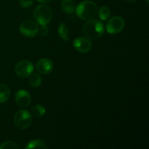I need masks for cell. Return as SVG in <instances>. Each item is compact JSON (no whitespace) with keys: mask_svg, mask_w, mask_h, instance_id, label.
Listing matches in <instances>:
<instances>
[{"mask_svg":"<svg viewBox=\"0 0 149 149\" xmlns=\"http://www.w3.org/2000/svg\"><path fill=\"white\" fill-rule=\"evenodd\" d=\"M76 10L77 15L82 20H91L97 14V4L92 1H83L78 4Z\"/></svg>","mask_w":149,"mask_h":149,"instance_id":"obj_1","label":"cell"},{"mask_svg":"<svg viewBox=\"0 0 149 149\" xmlns=\"http://www.w3.org/2000/svg\"><path fill=\"white\" fill-rule=\"evenodd\" d=\"M83 33L89 39H97L104 33V26L97 20H88L83 26Z\"/></svg>","mask_w":149,"mask_h":149,"instance_id":"obj_2","label":"cell"},{"mask_svg":"<svg viewBox=\"0 0 149 149\" xmlns=\"http://www.w3.org/2000/svg\"><path fill=\"white\" fill-rule=\"evenodd\" d=\"M52 13L50 7L45 4H39L33 11V17L40 26L47 25L52 20Z\"/></svg>","mask_w":149,"mask_h":149,"instance_id":"obj_3","label":"cell"},{"mask_svg":"<svg viewBox=\"0 0 149 149\" xmlns=\"http://www.w3.org/2000/svg\"><path fill=\"white\" fill-rule=\"evenodd\" d=\"M32 122V115L26 110H20L14 116V124L20 130L29 127Z\"/></svg>","mask_w":149,"mask_h":149,"instance_id":"obj_4","label":"cell"},{"mask_svg":"<svg viewBox=\"0 0 149 149\" xmlns=\"http://www.w3.org/2000/svg\"><path fill=\"white\" fill-rule=\"evenodd\" d=\"M33 63L27 60H23L19 61L15 67V74L20 78L29 77L33 73L34 69Z\"/></svg>","mask_w":149,"mask_h":149,"instance_id":"obj_5","label":"cell"},{"mask_svg":"<svg viewBox=\"0 0 149 149\" xmlns=\"http://www.w3.org/2000/svg\"><path fill=\"white\" fill-rule=\"evenodd\" d=\"M125 22L120 16H113L106 23V31L111 34H116L122 31L125 28Z\"/></svg>","mask_w":149,"mask_h":149,"instance_id":"obj_6","label":"cell"},{"mask_svg":"<svg viewBox=\"0 0 149 149\" xmlns=\"http://www.w3.org/2000/svg\"><path fill=\"white\" fill-rule=\"evenodd\" d=\"M20 33L27 37H33L39 31L38 25L32 20H25L20 25Z\"/></svg>","mask_w":149,"mask_h":149,"instance_id":"obj_7","label":"cell"},{"mask_svg":"<svg viewBox=\"0 0 149 149\" xmlns=\"http://www.w3.org/2000/svg\"><path fill=\"white\" fill-rule=\"evenodd\" d=\"M15 102L20 108H26L30 105L31 97L26 90H19L15 94Z\"/></svg>","mask_w":149,"mask_h":149,"instance_id":"obj_8","label":"cell"},{"mask_svg":"<svg viewBox=\"0 0 149 149\" xmlns=\"http://www.w3.org/2000/svg\"><path fill=\"white\" fill-rule=\"evenodd\" d=\"M74 47L77 51L80 52H87L91 49L92 43L88 38L81 36L77 37L74 41Z\"/></svg>","mask_w":149,"mask_h":149,"instance_id":"obj_9","label":"cell"},{"mask_svg":"<svg viewBox=\"0 0 149 149\" xmlns=\"http://www.w3.org/2000/svg\"><path fill=\"white\" fill-rule=\"evenodd\" d=\"M36 68L42 74H48L53 69V63L48 58H42L36 64Z\"/></svg>","mask_w":149,"mask_h":149,"instance_id":"obj_10","label":"cell"},{"mask_svg":"<svg viewBox=\"0 0 149 149\" xmlns=\"http://www.w3.org/2000/svg\"><path fill=\"white\" fill-rule=\"evenodd\" d=\"M61 7L63 11L67 14H72L75 11V2L74 0H63Z\"/></svg>","mask_w":149,"mask_h":149,"instance_id":"obj_11","label":"cell"},{"mask_svg":"<svg viewBox=\"0 0 149 149\" xmlns=\"http://www.w3.org/2000/svg\"><path fill=\"white\" fill-rule=\"evenodd\" d=\"M10 96V89L7 84H0V103H5Z\"/></svg>","mask_w":149,"mask_h":149,"instance_id":"obj_12","label":"cell"},{"mask_svg":"<svg viewBox=\"0 0 149 149\" xmlns=\"http://www.w3.org/2000/svg\"><path fill=\"white\" fill-rule=\"evenodd\" d=\"M45 113H46V109L41 105H36L31 109V115L36 118L42 117L45 114Z\"/></svg>","mask_w":149,"mask_h":149,"instance_id":"obj_13","label":"cell"},{"mask_svg":"<svg viewBox=\"0 0 149 149\" xmlns=\"http://www.w3.org/2000/svg\"><path fill=\"white\" fill-rule=\"evenodd\" d=\"M30 79H29V83L33 87H38L41 85L42 84V77L37 73H33L31 74L30 76Z\"/></svg>","mask_w":149,"mask_h":149,"instance_id":"obj_14","label":"cell"},{"mask_svg":"<svg viewBox=\"0 0 149 149\" xmlns=\"http://www.w3.org/2000/svg\"><path fill=\"white\" fill-rule=\"evenodd\" d=\"M26 148H47V146L41 140H33L28 143Z\"/></svg>","mask_w":149,"mask_h":149,"instance_id":"obj_15","label":"cell"},{"mask_svg":"<svg viewBox=\"0 0 149 149\" xmlns=\"http://www.w3.org/2000/svg\"><path fill=\"white\" fill-rule=\"evenodd\" d=\"M58 34L64 41H68V29L63 23H61L58 26Z\"/></svg>","mask_w":149,"mask_h":149,"instance_id":"obj_16","label":"cell"},{"mask_svg":"<svg viewBox=\"0 0 149 149\" xmlns=\"http://www.w3.org/2000/svg\"><path fill=\"white\" fill-rule=\"evenodd\" d=\"M97 13H98L99 17L102 20H106L110 17L111 10L109 7H107V6H103V7H100V10H98Z\"/></svg>","mask_w":149,"mask_h":149,"instance_id":"obj_17","label":"cell"},{"mask_svg":"<svg viewBox=\"0 0 149 149\" xmlns=\"http://www.w3.org/2000/svg\"><path fill=\"white\" fill-rule=\"evenodd\" d=\"M19 146L14 142L6 141L0 146V149H18Z\"/></svg>","mask_w":149,"mask_h":149,"instance_id":"obj_18","label":"cell"},{"mask_svg":"<svg viewBox=\"0 0 149 149\" xmlns=\"http://www.w3.org/2000/svg\"><path fill=\"white\" fill-rule=\"evenodd\" d=\"M20 5L23 8H28L31 7L33 3V0H20L19 1Z\"/></svg>","mask_w":149,"mask_h":149,"instance_id":"obj_19","label":"cell"},{"mask_svg":"<svg viewBox=\"0 0 149 149\" xmlns=\"http://www.w3.org/2000/svg\"><path fill=\"white\" fill-rule=\"evenodd\" d=\"M48 31H49V29H48V27L47 25H43V26H41L40 33L42 35V36H46V35L47 34Z\"/></svg>","mask_w":149,"mask_h":149,"instance_id":"obj_20","label":"cell"},{"mask_svg":"<svg viewBox=\"0 0 149 149\" xmlns=\"http://www.w3.org/2000/svg\"><path fill=\"white\" fill-rule=\"evenodd\" d=\"M39 2L42 3V4H47V3H49L52 1V0H37Z\"/></svg>","mask_w":149,"mask_h":149,"instance_id":"obj_21","label":"cell"},{"mask_svg":"<svg viewBox=\"0 0 149 149\" xmlns=\"http://www.w3.org/2000/svg\"><path fill=\"white\" fill-rule=\"evenodd\" d=\"M125 1H126L129 4H134V3L136 2L137 0H125Z\"/></svg>","mask_w":149,"mask_h":149,"instance_id":"obj_22","label":"cell"}]
</instances>
